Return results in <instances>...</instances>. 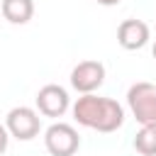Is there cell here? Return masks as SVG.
<instances>
[{"label":"cell","mask_w":156,"mask_h":156,"mask_svg":"<svg viewBox=\"0 0 156 156\" xmlns=\"http://www.w3.org/2000/svg\"><path fill=\"white\" fill-rule=\"evenodd\" d=\"M73 119L80 124V127H88V129H98L102 134H110V132H117L122 124H124V107L112 100V98H100L95 93H83L73 107Z\"/></svg>","instance_id":"6da1fadb"},{"label":"cell","mask_w":156,"mask_h":156,"mask_svg":"<svg viewBox=\"0 0 156 156\" xmlns=\"http://www.w3.org/2000/svg\"><path fill=\"white\" fill-rule=\"evenodd\" d=\"M127 105L139 124H156V83L139 80L129 85Z\"/></svg>","instance_id":"7a4b0ae2"},{"label":"cell","mask_w":156,"mask_h":156,"mask_svg":"<svg viewBox=\"0 0 156 156\" xmlns=\"http://www.w3.org/2000/svg\"><path fill=\"white\" fill-rule=\"evenodd\" d=\"M5 127L10 132V136L20 139V141H32L34 136H39L41 132V117L39 110H32L27 105L12 107L5 117Z\"/></svg>","instance_id":"3957f363"},{"label":"cell","mask_w":156,"mask_h":156,"mask_svg":"<svg viewBox=\"0 0 156 156\" xmlns=\"http://www.w3.org/2000/svg\"><path fill=\"white\" fill-rule=\"evenodd\" d=\"M44 146L51 156H73L80 149V136L73 124L54 122L44 132Z\"/></svg>","instance_id":"277c9868"},{"label":"cell","mask_w":156,"mask_h":156,"mask_svg":"<svg viewBox=\"0 0 156 156\" xmlns=\"http://www.w3.org/2000/svg\"><path fill=\"white\" fill-rule=\"evenodd\" d=\"M34 102H37V110H39V115H44V117H51V119H56V117H63V115H66V110L71 107L68 90H66L63 85H56V83H49V85L39 88V93H37Z\"/></svg>","instance_id":"5b68a950"},{"label":"cell","mask_w":156,"mask_h":156,"mask_svg":"<svg viewBox=\"0 0 156 156\" xmlns=\"http://www.w3.org/2000/svg\"><path fill=\"white\" fill-rule=\"evenodd\" d=\"M102 83H105V66L100 61H95V58L76 63L73 71H71V85L80 95L83 93H95Z\"/></svg>","instance_id":"8992f818"},{"label":"cell","mask_w":156,"mask_h":156,"mask_svg":"<svg viewBox=\"0 0 156 156\" xmlns=\"http://www.w3.org/2000/svg\"><path fill=\"white\" fill-rule=\"evenodd\" d=\"M151 32H149V24L141 22V20H124L119 27H117V44L127 51H136L141 46H146Z\"/></svg>","instance_id":"52a82bcc"},{"label":"cell","mask_w":156,"mask_h":156,"mask_svg":"<svg viewBox=\"0 0 156 156\" xmlns=\"http://www.w3.org/2000/svg\"><path fill=\"white\" fill-rule=\"evenodd\" d=\"M0 15L10 24H27L34 17V0H2Z\"/></svg>","instance_id":"ba28073f"},{"label":"cell","mask_w":156,"mask_h":156,"mask_svg":"<svg viewBox=\"0 0 156 156\" xmlns=\"http://www.w3.org/2000/svg\"><path fill=\"white\" fill-rule=\"evenodd\" d=\"M134 149L141 156H156V124H141L134 136Z\"/></svg>","instance_id":"9c48e42d"},{"label":"cell","mask_w":156,"mask_h":156,"mask_svg":"<svg viewBox=\"0 0 156 156\" xmlns=\"http://www.w3.org/2000/svg\"><path fill=\"white\" fill-rule=\"evenodd\" d=\"M7 144H10V132L5 124H0V154L7 151Z\"/></svg>","instance_id":"30bf717a"},{"label":"cell","mask_w":156,"mask_h":156,"mask_svg":"<svg viewBox=\"0 0 156 156\" xmlns=\"http://www.w3.org/2000/svg\"><path fill=\"white\" fill-rule=\"evenodd\" d=\"M122 0H98V5H105V7H112V5H119Z\"/></svg>","instance_id":"8fae6325"},{"label":"cell","mask_w":156,"mask_h":156,"mask_svg":"<svg viewBox=\"0 0 156 156\" xmlns=\"http://www.w3.org/2000/svg\"><path fill=\"white\" fill-rule=\"evenodd\" d=\"M151 54H154V58H156V44H154V49H151Z\"/></svg>","instance_id":"7c38bea8"}]
</instances>
